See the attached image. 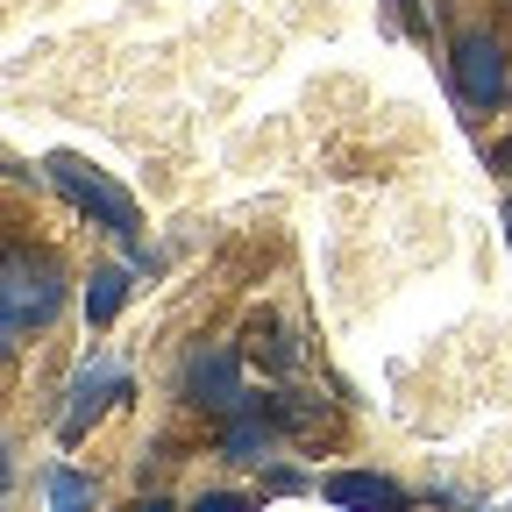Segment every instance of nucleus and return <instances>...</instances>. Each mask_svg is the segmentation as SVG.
Wrapping results in <instances>:
<instances>
[{
	"label": "nucleus",
	"instance_id": "2",
	"mask_svg": "<svg viewBox=\"0 0 512 512\" xmlns=\"http://www.w3.org/2000/svg\"><path fill=\"white\" fill-rule=\"evenodd\" d=\"M43 171H50V185L64 192V200H72L79 214H93V221H100L114 242H136V235H143V207L128 200V192H121L107 171H93L86 157H72V150H50V157H43Z\"/></svg>",
	"mask_w": 512,
	"mask_h": 512
},
{
	"label": "nucleus",
	"instance_id": "1",
	"mask_svg": "<svg viewBox=\"0 0 512 512\" xmlns=\"http://www.w3.org/2000/svg\"><path fill=\"white\" fill-rule=\"evenodd\" d=\"M64 306V271L43 249H0V356H15L22 335L50 328Z\"/></svg>",
	"mask_w": 512,
	"mask_h": 512
},
{
	"label": "nucleus",
	"instance_id": "8",
	"mask_svg": "<svg viewBox=\"0 0 512 512\" xmlns=\"http://www.w3.org/2000/svg\"><path fill=\"white\" fill-rule=\"evenodd\" d=\"M121 292H128L121 271H93V285H86V320H93V328H107V320L121 313Z\"/></svg>",
	"mask_w": 512,
	"mask_h": 512
},
{
	"label": "nucleus",
	"instance_id": "11",
	"mask_svg": "<svg viewBox=\"0 0 512 512\" xmlns=\"http://www.w3.org/2000/svg\"><path fill=\"white\" fill-rule=\"evenodd\" d=\"M0 491H8V441H0Z\"/></svg>",
	"mask_w": 512,
	"mask_h": 512
},
{
	"label": "nucleus",
	"instance_id": "3",
	"mask_svg": "<svg viewBox=\"0 0 512 512\" xmlns=\"http://www.w3.org/2000/svg\"><path fill=\"white\" fill-rule=\"evenodd\" d=\"M448 72H456V93H463V107H477V114L505 107V93H512V64H505L498 36H484V29H470V36L456 43Z\"/></svg>",
	"mask_w": 512,
	"mask_h": 512
},
{
	"label": "nucleus",
	"instance_id": "10",
	"mask_svg": "<svg viewBox=\"0 0 512 512\" xmlns=\"http://www.w3.org/2000/svg\"><path fill=\"white\" fill-rule=\"evenodd\" d=\"M392 15H399L406 29H420V15H413V0H392Z\"/></svg>",
	"mask_w": 512,
	"mask_h": 512
},
{
	"label": "nucleus",
	"instance_id": "9",
	"mask_svg": "<svg viewBox=\"0 0 512 512\" xmlns=\"http://www.w3.org/2000/svg\"><path fill=\"white\" fill-rule=\"evenodd\" d=\"M86 498H93L86 477H72V470H57V477H50V505H86Z\"/></svg>",
	"mask_w": 512,
	"mask_h": 512
},
{
	"label": "nucleus",
	"instance_id": "7",
	"mask_svg": "<svg viewBox=\"0 0 512 512\" xmlns=\"http://www.w3.org/2000/svg\"><path fill=\"white\" fill-rule=\"evenodd\" d=\"M264 448H271L264 413H242V406H235V420H228V434H221V456H228V463H264Z\"/></svg>",
	"mask_w": 512,
	"mask_h": 512
},
{
	"label": "nucleus",
	"instance_id": "5",
	"mask_svg": "<svg viewBox=\"0 0 512 512\" xmlns=\"http://www.w3.org/2000/svg\"><path fill=\"white\" fill-rule=\"evenodd\" d=\"M121 392V363L114 356H93V363H79V377H72V406H64V441H79L100 413H107V399Z\"/></svg>",
	"mask_w": 512,
	"mask_h": 512
},
{
	"label": "nucleus",
	"instance_id": "6",
	"mask_svg": "<svg viewBox=\"0 0 512 512\" xmlns=\"http://www.w3.org/2000/svg\"><path fill=\"white\" fill-rule=\"evenodd\" d=\"M320 491H328L335 505H399V498H406L392 477H370V470H342V477H328Z\"/></svg>",
	"mask_w": 512,
	"mask_h": 512
},
{
	"label": "nucleus",
	"instance_id": "4",
	"mask_svg": "<svg viewBox=\"0 0 512 512\" xmlns=\"http://www.w3.org/2000/svg\"><path fill=\"white\" fill-rule=\"evenodd\" d=\"M185 399L192 406H214V413H235L242 406V363L235 349H200L185 363Z\"/></svg>",
	"mask_w": 512,
	"mask_h": 512
}]
</instances>
